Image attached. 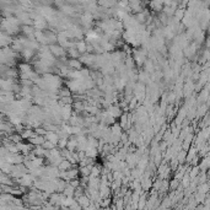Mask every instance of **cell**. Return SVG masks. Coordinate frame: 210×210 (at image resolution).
I'll return each mask as SVG.
<instances>
[{
  "label": "cell",
  "instance_id": "cell-4",
  "mask_svg": "<svg viewBox=\"0 0 210 210\" xmlns=\"http://www.w3.org/2000/svg\"><path fill=\"white\" fill-rule=\"evenodd\" d=\"M76 148H78V141H76V137L75 135H70L69 139H68V144H67V150L73 153V151H76Z\"/></svg>",
  "mask_w": 210,
  "mask_h": 210
},
{
  "label": "cell",
  "instance_id": "cell-10",
  "mask_svg": "<svg viewBox=\"0 0 210 210\" xmlns=\"http://www.w3.org/2000/svg\"><path fill=\"white\" fill-rule=\"evenodd\" d=\"M98 155L100 154H98L97 149H94V148H87V149L85 150V156H86V157L95 159V157H97Z\"/></svg>",
  "mask_w": 210,
  "mask_h": 210
},
{
  "label": "cell",
  "instance_id": "cell-1",
  "mask_svg": "<svg viewBox=\"0 0 210 210\" xmlns=\"http://www.w3.org/2000/svg\"><path fill=\"white\" fill-rule=\"evenodd\" d=\"M49 52H51V54L54 57V58H63V57H67L65 54V49L64 48H62L59 44H52V46H49Z\"/></svg>",
  "mask_w": 210,
  "mask_h": 210
},
{
  "label": "cell",
  "instance_id": "cell-5",
  "mask_svg": "<svg viewBox=\"0 0 210 210\" xmlns=\"http://www.w3.org/2000/svg\"><path fill=\"white\" fill-rule=\"evenodd\" d=\"M44 139L47 140V141H49V143H52L53 145H56L57 146V143H58V134L54 133V132H47L46 133V135H44Z\"/></svg>",
  "mask_w": 210,
  "mask_h": 210
},
{
  "label": "cell",
  "instance_id": "cell-14",
  "mask_svg": "<svg viewBox=\"0 0 210 210\" xmlns=\"http://www.w3.org/2000/svg\"><path fill=\"white\" fill-rule=\"evenodd\" d=\"M78 176V170L76 168H70L67 171V177H69V178H75Z\"/></svg>",
  "mask_w": 210,
  "mask_h": 210
},
{
  "label": "cell",
  "instance_id": "cell-3",
  "mask_svg": "<svg viewBox=\"0 0 210 210\" xmlns=\"http://www.w3.org/2000/svg\"><path fill=\"white\" fill-rule=\"evenodd\" d=\"M110 116H112L114 119H118L122 114H123V111H122V108L119 107V106H117V105H112V106H110L107 110H106Z\"/></svg>",
  "mask_w": 210,
  "mask_h": 210
},
{
  "label": "cell",
  "instance_id": "cell-9",
  "mask_svg": "<svg viewBox=\"0 0 210 210\" xmlns=\"http://www.w3.org/2000/svg\"><path fill=\"white\" fill-rule=\"evenodd\" d=\"M207 113H208V105H207V103L200 105V106L198 107V110H196V114L198 118H199V117H200V118L204 117Z\"/></svg>",
  "mask_w": 210,
  "mask_h": 210
},
{
  "label": "cell",
  "instance_id": "cell-16",
  "mask_svg": "<svg viewBox=\"0 0 210 210\" xmlns=\"http://www.w3.org/2000/svg\"><path fill=\"white\" fill-rule=\"evenodd\" d=\"M35 154L37 155L38 157H41V156H44V154H46V150L43 149L42 146H37V148L35 149Z\"/></svg>",
  "mask_w": 210,
  "mask_h": 210
},
{
  "label": "cell",
  "instance_id": "cell-19",
  "mask_svg": "<svg viewBox=\"0 0 210 210\" xmlns=\"http://www.w3.org/2000/svg\"><path fill=\"white\" fill-rule=\"evenodd\" d=\"M36 132H37V134H38L40 137H44V135H46V133H47L44 128H37V129H36Z\"/></svg>",
  "mask_w": 210,
  "mask_h": 210
},
{
  "label": "cell",
  "instance_id": "cell-13",
  "mask_svg": "<svg viewBox=\"0 0 210 210\" xmlns=\"http://www.w3.org/2000/svg\"><path fill=\"white\" fill-rule=\"evenodd\" d=\"M67 144H68V139H59L57 143V148L59 150H63V149L67 148Z\"/></svg>",
  "mask_w": 210,
  "mask_h": 210
},
{
  "label": "cell",
  "instance_id": "cell-8",
  "mask_svg": "<svg viewBox=\"0 0 210 210\" xmlns=\"http://www.w3.org/2000/svg\"><path fill=\"white\" fill-rule=\"evenodd\" d=\"M149 5L156 13H161L164 9V1H151V3H149Z\"/></svg>",
  "mask_w": 210,
  "mask_h": 210
},
{
  "label": "cell",
  "instance_id": "cell-12",
  "mask_svg": "<svg viewBox=\"0 0 210 210\" xmlns=\"http://www.w3.org/2000/svg\"><path fill=\"white\" fill-rule=\"evenodd\" d=\"M73 167V165L70 164L68 160H63L62 162H60V165L58 166V170H60V171H68V170H70V168Z\"/></svg>",
  "mask_w": 210,
  "mask_h": 210
},
{
  "label": "cell",
  "instance_id": "cell-2",
  "mask_svg": "<svg viewBox=\"0 0 210 210\" xmlns=\"http://www.w3.org/2000/svg\"><path fill=\"white\" fill-rule=\"evenodd\" d=\"M67 67L70 70H76V71H80V70L84 69V65L79 59H68Z\"/></svg>",
  "mask_w": 210,
  "mask_h": 210
},
{
  "label": "cell",
  "instance_id": "cell-17",
  "mask_svg": "<svg viewBox=\"0 0 210 210\" xmlns=\"http://www.w3.org/2000/svg\"><path fill=\"white\" fill-rule=\"evenodd\" d=\"M175 100H177L176 98V92H172V94H170L168 95V103H171V105H173V102H175Z\"/></svg>",
  "mask_w": 210,
  "mask_h": 210
},
{
  "label": "cell",
  "instance_id": "cell-15",
  "mask_svg": "<svg viewBox=\"0 0 210 210\" xmlns=\"http://www.w3.org/2000/svg\"><path fill=\"white\" fill-rule=\"evenodd\" d=\"M42 148L44 149V150H48V151H51L52 149H54V148H57V146H56V145H53L52 143H49V141H47V140H46V141L43 143Z\"/></svg>",
  "mask_w": 210,
  "mask_h": 210
},
{
  "label": "cell",
  "instance_id": "cell-6",
  "mask_svg": "<svg viewBox=\"0 0 210 210\" xmlns=\"http://www.w3.org/2000/svg\"><path fill=\"white\" fill-rule=\"evenodd\" d=\"M75 48H76V51L79 52L80 56L86 54V41H85V40H83V41H76V42H75Z\"/></svg>",
  "mask_w": 210,
  "mask_h": 210
},
{
  "label": "cell",
  "instance_id": "cell-18",
  "mask_svg": "<svg viewBox=\"0 0 210 210\" xmlns=\"http://www.w3.org/2000/svg\"><path fill=\"white\" fill-rule=\"evenodd\" d=\"M100 173V168H98V166H92L91 167V175H92V177H95L96 175H98Z\"/></svg>",
  "mask_w": 210,
  "mask_h": 210
},
{
  "label": "cell",
  "instance_id": "cell-11",
  "mask_svg": "<svg viewBox=\"0 0 210 210\" xmlns=\"http://www.w3.org/2000/svg\"><path fill=\"white\" fill-rule=\"evenodd\" d=\"M32 139H31V143L32 144H35V145H37V146H42L43 143L46 141V139H44V137H40V135H32L31 137Z\"/></svg>",
  "mask_w": 210,
  "mask_h": 210
},
{
  "label": "cell",
  "instance_id": "cell-7",
  "mask_svg": "<svg viewBox=\"0 0 210 210\" xmlns=\"http://www.w3.org/2000/svg\"><path fill=\"white\" fill-rule=\"evenodd\" d=\"M110 130H111V134L114 135V137H121L122 135V133H123V129L121 128V126L116 122L113 126L110 127Z\"/></svg>",
  "mask_w": 210,
  "mask_h": 210
}]
</instances>
